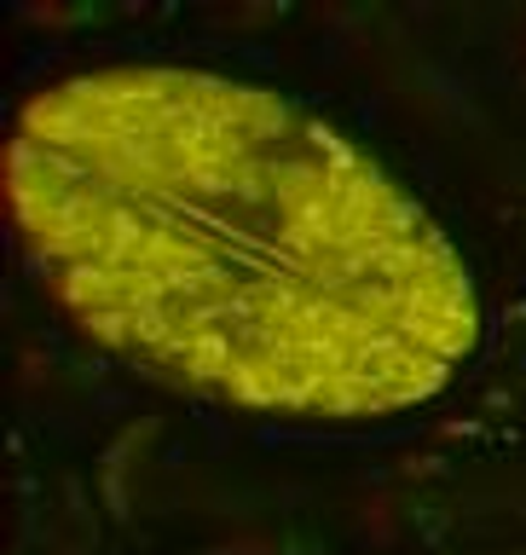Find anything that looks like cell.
Here are the masks:
<instances>
[{"label":"cell","mask_w":526,"mask_h":555,"mask_svg":"<svg viewBox=\"0 0 526 555\" xmlns=\"http://www.w3.org/2000/svg\"><path fill=\"white\" fill-rule=\"evenodd\" d=\"M7 197L81 336L215 405L364 423L480 341L446 225L336 121L191 64H93L17 104Z\"/></svg>","instance_id":"6da1fadb"}]
</instances>
